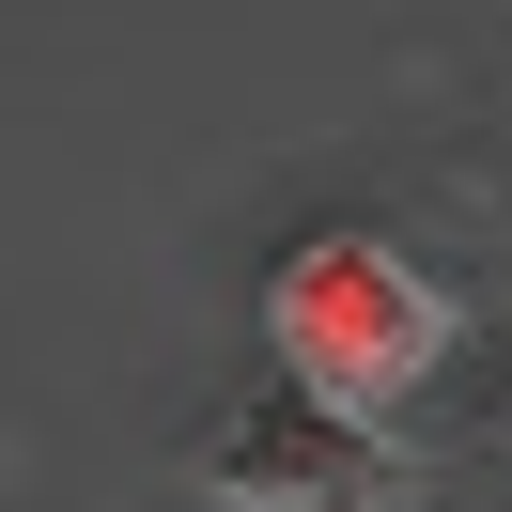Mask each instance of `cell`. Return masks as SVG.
Returning a JSON list of instances; mask_svg holds the SVG:
<instances>
[{
    "mask_svg": "<svg viewBox=\"0 0 512 512\" xmlns=\"http://www.w3.org/2000/svg\"><path fill=\"white\" fill-rule=\"evenodd\" d=\"M388 435L342 404H311V388H264V404H233L218 435H202V497L218 512H388Z\"/></svg>",
    "mask_w": 512,
    "mask_h": 512,
    "instance_id": "cell-2",
    "label": "cell"
},
{
    "mask_svg": "<svg viewBox=\"0 0 512 512\" xmlns=\"http://www.w3.org/2000/svg\"><path fill=\"white\" fill-rule=\"evenodd\" d=\"M264 342H280V373L311 388V404L373 419V404H404L450 357V295L419 280L404 249H373V233H295L280 280H264Z\"/></svg>",
    "mask_w": 512,
    "mask_h": 512,
    "instance_id": "cell-1",
    "label": "cell"
}]
</instances>
